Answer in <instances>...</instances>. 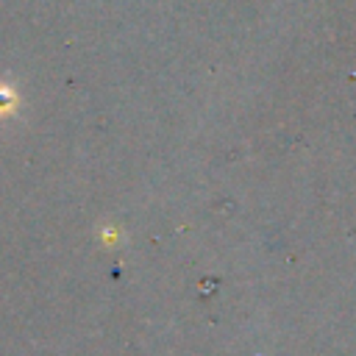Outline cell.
<instances>
[{
	"label": "cell",
	"mask_w": 356,
	"mask_h": 356,
	"mask_svg": "<svg viewBox=\"0 0 356 356\" xmlns=\"http://www.w3.org/2000/svg\"><path fill=\"white\" fill-rule=\"evenodd\" d=\"M14 106H17L14 89H11V86H0V117H3V114H11Z\"/></svg>",
	"instance_id": "6da1fadb"
}]
</instances>
